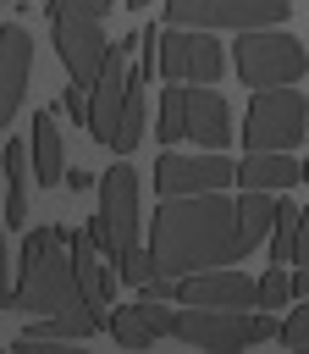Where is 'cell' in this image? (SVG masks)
Instances as JSON below:
<instances>
[{"instance_id":"1f68e13d","label":"cell","mask_w":309,"mask_h":354,"mask_svg":"<svg viewBox=\"0 0 309 354\" xmlns=\"http://www.w3.org/2000/svg\"><path fill=\"white\" fill-rule=\"evenodd\" d=\"M127 6H132V11H143V6H149V0H127Z\"/></svg>"},{"instance_id":"277c9868","label":"cell","mask_w":309,"mask_h":354,"mask_svg":"<svg viewBox=\"0 0 309 354\" xmlns=\"http://www.w3.org/2000/svg\"><path fill=\"white\" fill-rule=\"evenodd\" d=\"M232 61H237V77L248 88H276V83H298L303 77L309 50L281 28H243L232 39Z\"/></svg>"},{"instance_id":"3957f363","label":"cell","mask_w":309,"mask_h":354,"mask_svg":"<svg viewBox=\"0 0 309 354\" xmlns=\"http://www.w3.org/2000/svg\"><path fill=\"white\" fill-rule=\"evenodd\" d=\"M50 28H55V55L66 61L72 83L94 88V77L105 72L110 44H116V39L99 33V11L88 0H50Z\"/></svg>"},{"instance_id":"5bb4252c","label":"cell","mask_w":309,"mask_h":354,"mask_svg":"<svg viewBox=\"0 0 309 354\" xmlns=\"http://www.w3.org/2000/svg\"><path fill=\"white\" fill-rule=\"evenodd\" d=\"M171 321H177V310H171L166 299L138 293L132 304H116V315H110V337H116L121 348H149L154 337H171Z\"/></svg>"},{"instance_id":"2e32d148","label":"cell","mask_w":309,"mask_h":354,"mask_svg":"<svg viewBox=\"0 0 309 354\" xmlns=\"http://www.w3.org/2000/svg\"><path fill=\"white\" fill-rule=\"evenodd\" d=\"M292 183H303V166L287 149H248L237 160V188H265V194H287Z\"/></svg>"},{"instance_id":"d6a6232c","label":"cell","mask_w":309,"mask_h":354,"mask_svg":"<svg viewBox=\"0 0 309 354\" xmlns=\"http://www.w3.org/2000/svg\"><path fill=\"white\" fill-rule=\"evenodd\" d=\"M303 183H309V155H303Z\"/></svg>"},{"instance_id":"9a60e30c","label":"cell","mask_w":309,"mask_h":354,"mask_svg":"<svg viewBox=\"0 0 309 354\" xmlns=\"http://www.w3.org/2000/svg\"><path fill=\"white\" fill-rule=\"evenodd\" d=\"M182 111H188V138L204 149H226L232 144V111L210 83H188L182 88Z\"/></svg>"},{"instance_id":"4316f807","label":"cell","mask_w":309,"mask_h":354,"mask_svg":"<svg viewBox=\"0 0 309 354\" xmlns=\"http://www.w3.org/2000/svg\"><path fill=\"white\" fill-rule=\"evenodd\" d=\"M248 337L254 343H270V337H281V321L276 315H248Z\"/></svg>"},{"instance_id":"5b68a950","label":"cell","mask_w":309,"mask_h":354,"mask_svg":"<svg viewBox=\"0 0 309 354\" xmlns=\"http://www.w3.org/2000/svg\"><path fill=\"white\" fill-rule=\"evenodd\" d=\"M298 138H309V100L292 83L254 88L248 116H243V144L248 149H292Z\"/></svg>"},{"instance_id":"30bf717a","label":"cell","mask_w":309,"mask_h":354,"mask_svg":"<svg viewBox=\"0 0 309 354\" xmlns=\"http://www.w3.org/2000/svg\"><path fill=\"white\" fill-rule=\"evenodd\" d=\"M237 183V160L226 149H210V155H160L154 160V188L160 199L171 194H210V188H232Z\"/></svg>"},{"instance_id":"d4e9b609","label":"cell","mask_w":309,"mask_h":354,"mask_svg":"<svg viewBox=\"0 0 309 354\" xmlns=\"http://www.w3.org/2000/svg\"><path fill=\"white\" fill-rule=\"evenodd\" d=\"M281 343H287V348H309V299L281 321Z\"/></svg>"},{"instance_id":"ac0fdd59","label":"cell","mask_w":309,"mask_h":354,"mask_svg":"<svg viewBox=\"0 0 309 354\" xmlns=\"http://www.w3.org/2000/svg\"><path fill=\"white\" fill-rule=\"evenodd\" d=\"M28 171H33V144L6 138V227L28 221Z\"/></svg>"},{"instance_id":"f1b7e54d","label":"cell","mask_w":309,"mask_h":354,"mask_svg":"<svg viewBox=\"0 0 309 354\" xmlns=\"http://www.w3.org/2000/svg\"><path fill=\"white\" fill-rule=\"evenodd\" d=\"M66 188H77V194L94 188V171H77V166H72V171H66Z\"/></svg>"},{"instance_id":"9c48e42d","label":"cell","mask_w":309,"mask_h":354,"mask_svg":"<svg viewBox=\"0 0 309 354\" xmlns=\"http://www.w3.org/2000/svg\"><path fill=\"white\" fill-rule=\"evenodd\" d=\"M226 66L221 39H210V28H171L160 33V72L177 83H215Z\"/></svg>"},{"instance_id":"44dd1931","label":"cell","mask_w":309,"mask_h":354,"mask_svg":"<svg viewBox=\"0 0 309 354\" xmlns=\"http://www.w3.org/2000/svg\"><path fill=\"white\" fill-rule=\"evenodd\" d=\"M143 122H149V100H143V77L132 72V94H127V111H121V133H116V155H132L138 149V133H143Z\"/></svg>"},{"instance_id":"7c38bea8","label":"cell","mask_w":309,"mask_h":354,"mask_svg":"<svg viewBox=\"0 0 309 354\" xmlns=\"http://www.w3.org/2000/svg\"><path fill=\"white\" fill-rule=\"evenodd\" d=\"M171 337L193 348H248V310H210V304H182L171 321Z\"/></svg>"},{"instance_id":"83f0119b","label":"cell","mask_w":309,"mask_h":354,"mask_svg":"<svg viewBox=\"0 0 309 354\" xmlns=\"http://www.w3.org/2000/svg\"><path fill=\"white\" fill-rule=\"evenodd\" d=\"M292 299H309V260H298L292 271Z\"/></svg>"},{"instance_id":"8fae6325","label":"cell","mask_w":309,"mask_h":354,"mask_svg":"<svg viewBox=\"0 0 309 354\" xmlns=\"http://www.w3.org/2000/svg\"><path fill=\"white\" fill-rule=\"evenodd\" d=\"M177 304H210V310H254L259 304V282L248 271L232 266H210V271H188L171 282Z\"/></svg>"},{"instance_id":"7a4b0ae2","label":"cell","mask_w":309,"mask_h":354,"mask_svg":"<svg viewBox=\"0 0 309 354\" xmlns=\"http://www.w3.org/2000/svg\"><path fill=\"white\" fill-rule=\"evenodd\" d=\"M22 277L6 288V310H22V315H61L77 326V337H94L105 321V310L83 293L77 282V254H72V238L61 227H33L22 238Z\"/></svg>"},{"instance_id":"e0dca14e","label":"cell","mask_w":309,"mask_h":354,"mask_svg":"<svg viewBox=\"0 0 309 354\" xmlns=\"http://www.w3.org/2000/svg\"><path fill=\"white\" fill-rule=\"evenodd\" d=\"M28 144H33V177H39V188L66 183V160H61V127H55V111H50V105L33 116Z\"/></svg>"},{"instance_id":"6da1fadb","label":"cell","mask_w":309,"mask_h":354,"mask_svg":"<svg viewBox=\"0 0 309 354\" xmlns=\"http://www.w3.org/2000/svg\"><path fill=\"white\" fill-rule=\"evenodd\" d=\"M149 249H154L160 277H188V271L243 260L248 249H243V227H237V199H226V188L171 194L149 216Z\"/></svg>"},{"instance_id":"cb8c5ba5","label":"cell","mask_w":309,"mask_h":354,"mask_svg":"<svg viewBox=\"0 0 309 354\" xmlns=\"http://www.w3.org/2000/svg\"><path fill=\"white\" fill-rule=\"evenodd\" d=\"M287 299H292V277L270 260V271L259 277V304H265V310H276V304H287Z\"/></svg>"},{"instance_id":"484cf974","label":"cell","mask_w":309,"mask_h":354,"mask_svg":"<svg viewBox=\"0 0 309 354\" xmlns=\"http://www.w3.org/2000/svg\"><path fill=\"white\" fill-rule=\"evenodd\" d=\"M88 94H94L88 83H66V94H61V105H66V111H72L83 127H88Z\"/></svg>"},{"instance_id":"603a6c76","label":"cell","mask_w":309,"mask_h":354,"mask_svg":"<svg viewBox=\"0 0 309 354\" xmlns=\"http://www.w3.org/2000/svg\"><path fill=\"white\" fill-rule=\"evenodd\" d=\"M160 144H177V138H188V111H182V88H166L160 94Z\"/></svg>"},{"instance_id":"ffe728a7","label":"cell","mask_w":309,"mask_h":354,"mask_svg":"<svg viewBox=\"0 0 309 354\" xmlns=\"http://www.w3.org/2000/svg\"><path fill=\"white\" fill-rule=\"evenodd\" d=\"M298 221H303V210L292 199H276V227H270V260L276 266L298 260Z\"/></svg>"},{"instance_id":"7402d4cb","label":"cell","mask_w":309,"mask_h":354,"mask_svg":"<svg viewBox=\"0 0 309 354\" xmlns=\"http://www.w3.org/2000/svg\"><path fill=\"white\" fill-rule=\"evenodd\" d=\"M116 277H121V282H132V288L154 282V277H160L154 249H138V243H132V249H121V254H116Z\"/></svg>"},{"instance_id":"ba28073f","label":"cell","mask_w":309,"mask_h":354,"mask_svg":"<svg viewBox=\"0 0 309 354\" xmlns=\"http://www.w3.org/2000/svg\"><path fill=\"white\" fill-rule=\"evenodd\" d=\"M132 50H143V33H127V39H116L110 44V61H105V72L94 77V100H88V138L94 144H116V133H121V111H127V94H132V66H127V55Z\"/></svg>"},{"instance_id":"f546056e","label":"cell","mask_w":309,"mask_h":354,"mask_svg":"<svg viewBox=\"0 0 309 354\" xmlns=\"http://www.w3.org/2000/svg\"><path fill=\"white\" fill-rule=\"evenodd\" d=\"M298 260H309V210H303V221H298Z\"/></svg>"},{"instance_id":"8992f818","label":"cell","mask_w":309,"mask_h":354,"mask_svg":"<svg viewBox=\"0 0 309 354\" xmlns=\"http://www.w3.org/2000/svg\"><path fill=\"white\" fill-rule=\"evenodd\" d=\"M88 232L105 249V260L138 243V171L132 166H110L99 177V216L88 221Z\"/></svg>"},{"instance_id":"4dcf8cb0","label":"cell","mask_w":309,"mask_h":354,"mask_svg":"<svg viewBox=\"0 0 309 354\" xmlns=\"http://www.w3.org/2000/svg\"><path fill=\"white\" fill-rule=\"evenodd\" d=\"M88 6H94V11H99V17H105V11H110V6H116V0H88Z\"/></svg>"},{"instance_id":"4fadbf2b","label":"cell","mask_w":309,"mask_h":354,"mask_svg":"<svg viewBox=\"0 0 309 354\" xmlns=\"http://www.w3.org/2000/svg\"><path fill=\"white\" fill-rule=\"evenodd\" d=\"M28 72H33V39H28L22 22H6L0 28V127L22 111Z\"/></svg>"},{"instance_id":"d6986e66","label":"cell","mask_w":309,"mask_h":354,"mask_svg":"<svg viewBox=\"0 0 309 354\" xmlns=\"http://www.w3.org/2000/svg\"><path fill=\"white\" fill-rule=\"evenodd\" d=\"M72 254H77V282H83V293H88L94 304H110V288H116V282H110V271L99 266L105 249L94 243V232H77V238H72Z\"/></svg>"},{"instance_id":"52a82bcc","label":"cell","mask_w":309,"mask_h":354,"mask_svg":"<svg viewBox=\"0 0 309 354\" xmlns=\"http://www.w3.org/2000/svg\"><path fill=\"white\" fill-rule=\"evenodd\" d=\"M292 0H166L171 28H281Z\"/></svg>"}]
</instances>
